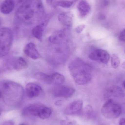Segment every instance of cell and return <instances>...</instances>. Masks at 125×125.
<instances>
[{"label": "cell", "mask_w": 125, "mask_h": 125, "mask_svg": "<svg viewBox=\"0 0 125 125\" xmlns=\"http://www.w3.org/2000/svg\"><path fill=\"white\" fill-rule=\"evenodd\" d=\"M0 90L2 94V98L5 100L20 99L23 94V89L19 84L9 81H4L0 83Z\"/></svg>", "instance_id": "3"}, {"label": "cell", "mask_w": 125, "mask_h": 125, "mask_svg": "<svg viewBox=\"0 0 125 125\" xmlns=\"http://www.w3.org/2000/svg\"><path fill=\"white\" fill-rule=\"evenodd\" d=\"M1 98H2V94L0 90V99H1Z\"/></svg>", "instance_id": "31"}, {"label": "cell", "mask_w": 125, "mask_h": 125, "mask_svg": "<svg viewBox=\"0 0 125 125\" xmlns=\"http://www.w3.org/2000/svg\"><path fill=\"white\" fill-rule=\"evenodd\" d=\"M55 0H46L47 3L49 5H52L53 6V3H54Z\"/></svg>", "instance_id": "29"}, {"label": "cell", "mask_w": 125, "mask_h": 125, "mask_svg": "<svg viewBox=\"0 0 125 125\" xmlns=\"http://www.w3.org/2000/svg\"><path fill=\"white\" fill-rule=\"evenodd\" d=\"M89 58L92 61L107 64L110 59V55L106 51L98 49L93 51L89 55Z\"/></svg>", "instance_id": "8"}, {"label": "cell", "mask_w": 125, "mask_h": 125, "mask_svg": "<svg viewBox=\"0 0 125 125\" xmlns=\"http://www.w3.org/2000/svg\"><path fill=\"white\" fill-rule=\"evenodd\" d=\"M15 7L14 0H5L0 6V11L4 14H8L12 12Z\"/></svg>", "instance_id": "14"}, {"label": "cell", "mask_w": 125, "mask_h": 125, "mask_svg": "<svg viewBox=\"0 0 125 125\" xmlns=\"http://www.w3.org/2000/svg\"><path fill=\"white\" fill-rule=\"evenodd\" d=\"M23 52L26 56L34 60L38 59L40 57L39 53L36 48V45L32 42L28 43L25 46Z\"/></svg>", "instance_id": "11"}, {"label": "cell", "mask_w": 125, "mask_h": 125, "mask_svg": "<svg viewBox=\"0 0 125 125\" xmlns=\"http://www.w3.org/2000/svg\"><path fill=\"white\" fill-rule=\"evenodd\" d=\"M77 8L79 15L82 18L85 17L91 11L89 4L85 0L80 1L77 5Z\"/></svg>", "instance_id": "12"}, {"label": "cell", "mask_w": 125, "mask_h": 125, "mask_svg": "<svg viewBox=\"0 0 125 125\" xmlns=\"http://www.w3.org/2000/svg\"><path fill=\"white\" fill-rule=\"evenodd\" d=\"M85 26L84 25H80L77 26L75 29V31L77 33H81L82 32V31L85 28Z\"/></svg>", "instance_id": "26"}, {"label": "cell", "mask_w": 125, "mask_h": 125, "mask_svg": "<svg viewBox=\"0 0 125 125\" xmlns=\"http://www.w3.org/2000/svg\"></svg>", "instance_id": "36"}, {"label": "cell", "mask_w": 125, "mask_h": 125, "mask_svg": "<svg viewBox=\"0 0 125 125\" xmlns=\"http://www.w3.org/2000/svg\"><path fill=\"white\" fill-rule=\"evenodd\" d=\"M119 125H125V118L120 119L119 122Z\"/></svg>", "instance_id": "28"}, {"label": "cell", "mask_w": 125, "mask_h": 125, "mask_svg": "<svg viewBox=\"0 0 125 125\" xmlns=\"http://www.w3.org/2000/svg\"><path fill=\"white\" fill-rule=\"evenodd\" d=\"M73 14L70 12H62L59 15L58 18L60 22L67 28H70L73 22Z\"/></svg>", "instance_id": "13"}, {"label": "cell", "mask_w": 125, "mask_h": 125, "mask_svg": "<svg viewBox=\"0 0 125 125\" xmlns=\"http://www.w3.org/2000/svg\"><path fill=\"white\" fill-rule=\"evenodd\" d=\"M44 10L41 0H26L17 10L15 17L19 21L31 24L42 16Z\"/></svg>", "instance_id": "1"}, {"label": "cell", "mask_w": 125, "mask_h": 125, "mask_svg": "<svg viewBox=\"0 0 125 125\" xmlns=\"http://www.w3.org/2000/svg\"><path fill=\"white\" fill-rule=\"evenodd\" d=\"M28 66L27 62L22 57L16 58L12 61V67L17 71L22 70L26 68Z\"/></svg>", "instance_id": "15"}, {"label": "cell", "mask_w": 125, "mask_h": 125, "mask_svg": "<svg viewBox=\"0 0 125 125\" xmlns=\"http://www.w3.org/2000/svg\"><path fill=\"white\" fill-rule=\"evenodd\" d=\"M13 40V34L11 29L6 27L0 29V58L9 53Z\"/></svg>", "instance_id": "5"}, {"label": "cell", "mask_w": 125, "mask_h": 125, "mask_svg": "<svg viewBox=\"0 0 125 125\" xmlns=\"http://www.w3.org/2000/svg\"><path fill=\"white\" fill-rule=\"evenodd\" d=\"M75 93L74 88L67 86L57 85L53 89L52 93L57 97L69 98L73 95Z\"/></svg>", "instance_id": "7"}, {"label": "cell", "mask_w": 125, "mask_h": 125, "mask_svg": "<svg viewBox=\"0 0 125 125\" xmlns=\"http://www.w3.org/2000/svg\"><path fill=\"white\" fill-rule=\"evenodd\" d=\"M18 2H20V3H21V2H23V1H25L26 0H18Z\"/></svg>", "instance_id": "32"}, {"label": "cell", "mask_w": 125, "mask_h": 125, "mask_svg": "<svg viewBox=\"0 0 125 125\" xmlns=\"http://www.w3.org/2000/svg\"><path fill=\"white\" fill-rule=\"evenodd\" d=\"M120 105L114 102L112 99L107 101L101 109L103 116L108 119H114L119 116L122 113Z\"/></svg>", "instance_id": "6"}, {"label": "cell", "mask_w": 125, "mask_h": 125, "mask_svg": "<svg viewBox=\"0 0 125 125\" xmlns=\"http://www.w3.org/2000/svg\"><path fill=\"white\" fill-rule=\"evenodd\" d=\"M111 62L112 67L114 68H117L119 66L120 60L117 55L113 54L111 57Z\"/></svg>", "instance_id": "22"}, {"label": "cell", "mask_w": 125, "mask_h": 125, "mask_svg": "<svg viewBox=\"0 0 125 125\" xmlns=\"http://www.w3.org/2000/svg\"><path fill=\"white\" fill-rule=\"evenodd\" d=\"M83 102L81 100L75 101L65 108L64 113L66 115H71L81 114L83 108Z\"/></svg>", "instance_id": "9"}, {"label": "cell", "mask_w": 125, "mask_h": 125, "mask_svg": "<svg viewBox=\"0 0 125 125\" xmlns=\"http://www.w3.org/2000/svg\"><path fill=\"white\" fill-rule=\"evenodd\" d=\"M2 109H1L0 108V116L1 115V114H2Z\"/></svg>", "instance_id": "33"}, {"label": "cell", "mask_w": 125, "mask_h": 125, "mask_svg": "<svg viewBox=\"0 0 125 125\" xmlns=\"http://www.w3.org/2000/svg\"><path fill=\"white\" fill-rule=\"evenodd\" d=\"M51 75V82L55 85H62L65 81L64 76L58 73H52Z\"/></svg>", "instance_id": "16"}, {"label": "cell", "mask_w": 125, "mask_h": 125, "mask_svg": "<svg viewBox=\"0 0 125 125\" xmlns=\"http://www.w3.org/2000/svg\"><path fill=\"white\" fill-rule=\"evenodd\" d=\"M61 125H74V123L68 120H63L61 121Z\"/></svg>", "instance_id": "25"}, {"label": "cell", "mask_w": 125, "mask_h": 125, "mask_svg": "<svg viewBox=\"0 0 125 125\" xmlns=\"http://www.w3.org/2000/svg\"><path fill=\"white\" fill-rule=\"evenodd\" d=\"M14 122L12 120H7L4 122L2 125H14Z\"/></svg>", "instance_id": "27"}, {"label": "cell", "mask_w": 125, "mask_h": 125, "mask_svg": "<svg viewBox=\"0 0 125 125\" xmlns=\"http://www.w3.org/2000/svg\"></svg>", "instance_id": "37"}, {"label": "cell", "mask_w": 125, "mask_h": 125, "mask_svg": "<svg viewBox=\"0 0 125 125\" xmlns=\"http://www.w3.org/2000/svg\"><path fill=\"white\" fill-rule=\"evenodd\" d=\"M122 66L123 68L125 69V61L124 62L122 63Z\"/></svg>", "instance_id": "30"}, {"label": "cell", "mask_w": 125, "mask_h": 125, "mask_svg": "<svg viewBox=\"0 0 125 125\" xmlns=\"http://www.w3.org/2000/svg\"><path fill=\"white\" fill-rule=\"evenodd\" d=\"M43 25H38L34 27L32 30V34L34 37L39 40L42 39L43 32Z\"/></svg>", "instance_id": "19"}, {"label": "cell", "mask_w": 125, "mask_h": 125, "mask_svg": "<svg viewBox=\"0 0 125 125\" xmlns=\"http://www.w3.org/2000/svg\"><path fill=\"white\" fill-rule=\"evenodd\" d=\"M20 125H28L26 124H25V123H22V124H20Z\"/></svg>", "instance_id": "35"}, {"label": "cell", "mask_w": 125, "mask_h": 125, "mask_svg": "<svg viewBox=\"0 0 125 125\" xmlns=\"http://www.w3.org/2000/svg\"><path fill=\"white\" fill-rule=\"evenodd\" d=\"M64 37L65 34L64 32L60 31L51 36L49 38V40L53 44H57L59 43Z\"/></svg>", "instance_id": "20"}, {"label": "cell", "mask_w": 125, "mask_h": 125, "mask_svg": "<svg viewBox=\"0 0 125 125\" xmlns=\"http://www.w3.org/2000/svg\"><path fill=\"white\" fill-rule=\"evenodd\" d=\"M35 77L39 81L47 84H52L51 75L41 72H38L35 74Z\"/></svg>", "instance_id": "17"}, {"label": "cell", "mask_w": 125, "mask_h": 125, "mask_svg": "<svg viewBox=\"0 0 125 125\" xmlns=\"http://www.w3.org/2000/svg\"><path fill=\"white\" fill-rule=\"evenodd\" d=\"M85 114L87 117L90 119H92L94 117L95 114L93 109L90 105H88L86 107L85 109Z\"/></svg>", "instance_id": "23"}, {"label": "cell", "mask_w": 125, "mask_h": 125, "mask_svg": "<svg viewBox=\"0 0 125 125\" xmlns=\"http://www.w3.org/2000/svg\"><path fill=\"white\" fill-rule=\"evenodd\" d=\"M68 69L74 81L79 85L87 84L92 79V67L80 59H75L71 62Z\"/></svg>", "instance_id": "2"}, {"label": "cell", "mask_w": 125, "mask_h": 125, "mask_svg": "<svg viewBox=\"0 0 125 125\" xmlns=\"http://www.w3.org/2000/svg\"><path fill=\"white\" fill-rule=\"evenodd\" d=\"M123 86H124L125 89V81H124V82H123Z\"/></svg>", "instance_id": "34"}, {"label": "cell", "mask_w": 125, "mask_h": 125, "mask_svg": "<svg viewBox=\"0 0 125 125\" xmlns=\"http://www.w3.org/2000/svg\"><path fill=\"white\" fill-rule=\"evenodd\" d=\"M108 92L109 95L115 97H122L124 95V93L122 89L119 87L116 86H114L110 87Z\"/></svg>", "instance_id": "21"}, {"label": "cell", "mask_w": 125, "mask_h": 125, "mask_svg": "<svg viewBox=\"0 0 125 125\" xmlns=\"http://www.w3.org/2000/svg\"><path fill=\"white\" fill-rule=\"evenodd\" d=\"M25 89L26 94L30 98L38 97L42 90L40 86L33 83L27 84L26 86Z\"/></svg>", "instance_id": "10"}, {"label": "cell", "mask_w": 125, "mask_h": 125, "mask_svg": "<svg viewBox=\"0 0 125 125\" xmlns=\"http://www.w3.org/2000/svg\"><path fill=\"white\" fill-rule=\"evenodd\" d=\"M119 39L122 42H125V29H123L120 33Z\"/></svg>", "instance_id": "24"}, {"label": "cell", "mask_w": 125, "mask_h": 125, "mask_svg": "<svg viewBox=\"0 0 125 125\" xmlns=\"http://www.w3.org/2000/svg\"><path fill=\"white\" fill-rule=\"evenodd\" d=\"M73 1L68 0H58L54 1L53 6H58L62 8L68 9L72 6L73 4Z\"/></svg>", "instance_id": "18"}, {"label": "cell", "mask_w": 125, "mask_h": 125, "mask_svg": "<svg viewBox=\"0 0 125 125\" xmlns=\"http://www.w3.org/2000/svg\"><path fill=\"white\" fill-rule=\"evenodd\" d=\"M52 113L50 108L38 103L31 104L24 108L22 114L24 116H37L42 119H45L50 116Z\"/></svg>", "instance_id": "4"}]
</instances>
